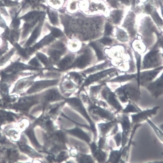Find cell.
Returning <instances> with one entry per match:
<instances>
[{
  "label": "cell",
  "instance_id": "1",
  "mask_svg": "<svg viewBox=\"0 0 163 163\" xmlns=\"http://www.w3.org/2000/svg\"><path fill=\"white\" fill-rule=\"evenodd\" d=\"M115 94L123 103L130 101L137 103L141 98L139 89L131 86L126 85L118 89Z\"/></svg>",
  "mask_w": 163,
  "mask_h": 163
},
{
  "label": "cell",
  "instance_id": "18",
  "mask_svg": "<svg viewBox=\"0 0 163 163\" xmlns=\"http://www.w3.org/2000/svg\"><path fill=\"white\" fill-rule=\"evenodd\" d=\"M158 72L159 71H158L144 72L138 77V80L139 81L138 82H140V80L143 82L150 81L156 77Z\"/></svg>",
  "mask_w": 163,
  "mask_h": 163
},
{
  "label": "cell",
  "instance_id": "19",
  "mask_svg": "<svg viewBox=\"0 0 163 163\" xmlns=\"http://www.w3.org/2000/svg\"><path fill=\"white\" fill-rule=\"evenodd\" d=\"M69 131L71 134L82 140L85 141L88 143H89L91 141V139L87 134L78 128H76V129Z\"/></svg>",
  "mask_w": 163,
  "mask_h": 163
},
{
  "label": "cell",
  "instance_id": "13",
  "mask_svg": "<svg viewBox=\"0 0 163 163\" xmlns=\"http://www.w3.org/2000/svg\"><path fill=\"white\" fill-rule=\"evenodd\" d=\"M148 89L154 97L155 99L158 98L163 93L162 78L161 80L159 79L158 82L149 85Z\"/></svg>",
  "mask_w": 163,
  "mask_h": 163
},
{
  "label": "cell",
  "instance_id": "21",
  "mask_svg": "<svg viewBox=\"0 0 163 163\" xmlns=\"http://www.w3.org/2000/svg\"><path fill=\"white\" fill-rule=\"evenodd\" d=\"M26 133L32 143L36 147L39 148L40 144L36 139L33 131L32 130H29L26 131Z\"/></svg>",
  "mask_w": 163,
  "mask_h": 163
},
{
  "label": "cell",
  "instance_id": "8",
  "mask_svg": "<svg viewBox=\"0 0 163 163\" xmlns=\"http://www.w3.org/2000/svg\"><path fill=\"white\" fill-rule=\"evenodd\" d=\"M68 102L69 104L73 107L74 108L81 113L89 121L91 124L92 129L95 134L96 129L94 125L92 122L91 120L90 119L81 101L78 99L73 98L69 100H68Z\"/></svg>",
  "mask_w": 163,
  "mask_h": 163
},
{
  "label": "cell",
  "instance_id": "17",
  "mask_svg": "<svg viewBox=\"0 0 163 163\" xmlns=\"http://www.w3.org/2000/svg\"><path fill=\"white\" fill-rule=\"evenodd\" d=\"M142 110L135 103L130 101L124 109L121 111V113L127 114L130 113H136L141 111Z\"/></svg>",
  "mask_w": 163,
  "mask_h": 163
},
{
  "label": "cell",
  "instance_id": "29",
  "mask_svg": "<svg viewBox=\"0 0 163 163\" xmlns=\"http://www.w3.org/2000/svg\"><path fill=\"white\" fill-rule=\"evenodd\" d=\"M133 77V75H127L123 76V77H121L119 78H118L115 80H114V81H122L124 80H126L129 79H131Z\"/></svg>",
  "mask_w": 163,
  "mask_h": 163
},
{
  "label": "cell",
  "instance_id": "4",
  "mask_svg": "<svg viewBox=\"0 0 163 163\" xmlns=\"http://www.w3.org/2000/svg\"><path fill=\"white\" fill-rule=\"evenodd\" d=\"M102 95L107 103L115 112V114L121 113L123 107L117 98V96L108 88L104 89L102 92Z\"/></svg>",
  "mask_w": 163,
  "mask_h": 163
},
{
  "label": "cell",
  "instance_id": "7",
  "mask_svg": "<svg viewBox=\"0 0 163 163\" xmlns=\"http://www.w3.org/2000/svg\"><path fill=\"white\" fill-rule=\"evenodd\" d=\"M91 52L90 50H85L81 53L76 60L75 66L80 70L85 69L91 64L92 60Z\"/></svg>",
  "mask_w": 163,
  "mask_h": 163
},
{
  "label": "cell",
  "instance_id": "14",
  "mask_svg": "<svg viewBox=\"0 0 163 163\" xmlns=\"http://www.w3.org/2000/svg\"><path fill=\"white\" fill-rule=\"evenodd\" d=\"M158 58L159 55L157 51L151 52L145 58L144 63V66L147 67L154 66L157 63Z\"/></svg>",
  "mask_w": 163,
  "mask_h": 163
},
{
  "label": "cell",
  "instance_id": "32",
  "mask_svg": "<svg viewBox=\"0 0 163 163\" xmlns=\"http://www.w3.org/2000/svg\"><path fill=\"white\" fill-rule=\"evenodd\" d=\"M112 27L111 26L107 24L106 26L105 33L106 35H109L111 33Z\"/></svg>",
  "mask_w": 163,
  "mask_h": 163
},
{
  "label": "cell",
  "instance_id": "5",
  "mask_svg": "<svg viewBox=\"0 0 163 163\" xmlns=\"http://www.w3.org/2000/svg\"><path fill=\"white\" fill-rule=\"evenodd\" d=\"M118 123L116 118L112 121L98 124L100 137H107L115 134L119 131Z\"/></svg>",
  "mask_w": 163,
  "mask_h": 163
},
{
  "label": "cell",
  "instance_id": "28",
  "mask_svg": "<svg viewBox=\"0 0 163 163\" xmlns=\"http://www.w3.org/2000/svg\"><path fill=\"white\" fill-rule=\"evenodd\" d=\"M62 85L64 87L65 89H69L74 88L75 84L71 81H67L63 82Z\"/></svg>",
  "mask_w": 163,
  "mask_h": 163
},
{
  "label": "cell",
  "instance_id": "34",
  "mask_svg": "<svg viewBox=\"0 0 163 163\" xmlns=\"http://www.w3.org/2000/svg\"><path fill=\"white\" fill-rule=\"evenodd\" d=\"M8 88L6 85H3L1 89L2 92L3 93H6L7 92Z\"/></svg>",
  "mask_w": 163,
  "mask_h": 163
},
{
  "label": "cell",
  "instance_id": "27",
  "mask_svg": "<svg viewBox=\"0 0 163 163\" xmlns=\"http://www.w3.org/2000/svg\"><path fill=\"white\" fill-rule=\"evenodd\" d=\"M92 45L95 50L99 59L100 60L104 58V57L102 51L100 47L98 46L97 45L94 44H93Z\"/></svg>",
  "mask_w": 163,
  "mask_h": 163
},
{
  "label": "cell",
  "instance_id": "25",
  "mask_svg": "<svg viewBox=\"0 0 163 163\" xmlns=\"http://www.w3.org/2000/svg\"><path fill=\"white\" fill-rule=\"evenodd\" d=\"M147 121L149 124H150L152 127L153 128L155 132L156 133H157L159 138H160V139H161L162 141L163 134L162 132L158 129L157 126H156L151 122V121L150 120L148 119Z\"/></svg>",
  "mask_w": 163,
  "mask_h": 163
},
{
  "label": "cell",
  "instance_id": "33",
  "mask_svg": "<svg viewBox=\"0 0 163 163\" xmlns=\"http://www.w3.org/2000/svg\"><path fill=\"white\" fill-rule=\"evenodd\" d=\"M51 21L53 23H56L57 21V18L54 14H51L50 15Z\"/></svg>",
  "mask_w": 163,
  "mask_h": 163
},
{
  "label": "cell",
  "instance_id": "9",
  "mask_svg": "<svg viewBox=\"0 0 163 163\" xmlns=\"http://www.w3.org/2000/svg\"><path fill=\"white\" fill-rule=\"evenodd\" d=\"M91 150L94 157L100 163H105L107 159V155L106 151L99 148L94 143L91 145Z\"/></svg>",
  "mask_w": 163,
  "mask_h": 163
},
{
  "label": "cell",
  "instance_id": "3",
  "mask_svg": "<svg viewBox=\"0 0 163 163\" xmlns=\"http://www.w3.org/2000/svg\"><path fill=\"white\" fill-rule=\"evenodd\" d=\"M118 123L121 125L122 129V141L121 147L123 148L128 143L132 129L131 121L127 114H123L117 117Z\"/></svg>",
  "mask_w": 163,
  "mask_h": 163
},
{
  "label": "cell",
  "instance_id": "31",
  "mask_svg": "<svg viewBox=\"0 0 163 163\" xmlns=\"http://www.w3.org/2000/svg\"><path fill=\"white\" fill-rule=\"evenodd\" d=\"M67 155L66 152H62L58 156L57 158L58 161H61L64 160V159L66 157Z\"/></svg>",
  "mask_w": 163,
  "mask_h": 163
},
{
  "label": "cell",
  "instance_id": "6",
  "mask_svg": "<svg viewBox=\"0 0 163 163\" xmlns=\"http://www.w3.org/2000/svg\"><path fill=\"white\" fill-rule=\"evenodd\" d=\"M159 107H160L159 106H156L151 109L141 110L139 112L132 114L131 115L132 126L133 127L135 124H140L155 115Z\"/></svg>",
  "mask_w": 163,
  "mask_h": 163
},
{
  "label": "cell",
  "instance_id": "24",
  "mask_svg": "<svg viewBox=\"0 0 163 163\" xmlns=\"http://www.w3.org/2000/svg\"><path fill=\"white\" fill-rule=\"evenodd\" d=\"M107 137H100V139L98 143V147L100 149H107Z\"/></svg>",
  "mask_w": 163,
  "mask_h": 163
},
{
  "label": "cell",
  "instance_id": "30",
  "mask_svg": "<svg viewBox=\"0 0 163 163\" xmlns=\"http://www.w3.org/2000/svg\"><path fill=\"white\" fill-rule=\"evenodd\" d=\"M101 43L104 45H109L112 42V40L110 38H105L101 40Z\"/></svg>",
  "mask_w": 163,
  "mask_h": 163
},
{
  "label": "cell",
  "instance_id": "20",
  "mask_svg": "<svg viewBox=\"0 0 163 163\" xmlns=\"http://www.w3.org/2000/svg\"><path fill=\"white\" fill-rule=\"evenodd\" d=\"M81 45V44L79 41L78 40H74L70 41L69 43H68V47L71 50L73 51H77L80 48Z\"/></svg>",
  "mask_w": 163,
  "mask_h": 163
},
{
  "label": "cell",
  "instance_id": "10",
  "mask_svg": "<svg viewBox=\"0 0 163 163\" xmlns=\"http://www.w3.org/2000/svg\"><path fill=\"white\" fill-rule=\"evenodd\" d=\"M57 84L56 81L47 80L38 82L35 83L29 89L28 93H32L40 91L50 86L55 85Z\"/></svg>",
  "mask_w": 163,
  "mask_h": 163
},
{
  "label": "cell",
  "instance_id": "16",
  "mask_svg": "<svg viewBox=\"0 0 163 163\" xmlns=\"http://www.w3.org/2000/svg\"><path fill=\"white\" fill-rule=\"evenodd\" d=\"M44 98L46 101L53 102L61 98V96L58 90L51 89L48 90L44 95Z\"/></svg>",
  "mask_w": 163,
  "mask_h": 163
},
{
  "label": "cell",
  "instance_id": "15",
  "mask_svg": "<svg viewBox=\"0 0 163 163\" xmlns=\"http://www.w3.org/2000/svg\"><path fill=\"white\" fill-rule=\"evenodd\" d=\"M122 148L120 150H113L111 149L108 159L106 163H122Z\"/></svg>",
  "mask_w": 163,
  "mask_h": 163
},
{
  "label": "cell",
  "instance_id": "23",
  "mask_svg": "<svg viewBox=\"0 0 163 163\" xmlns=\"http://www.w3.org/2000/svg\"><path fill=\"white\" fill-rule=\"evenodd\" d=\"M113 139L115 141L117 147L120 146L122 144V133L120 131H118L115 134H114Z\"/></svg>",
  "mask_w": 163,
  "mask_h": 163
},
{
  "label": "cell",
  "instance_id": "2",
  "mask_svg": "<svg viewBox=\"0 0 163 163\" xmlns=\"http://www.w3.org/2000/svg\"><path fill=\"white\" fill-rule=\"evenodd\" d=\"M89 112L96 117L97 120H102L105 122L113 120L117 118L116 114L110 111L107 107L100 105L92 106Z\"/></svg>",
  "mask_w": 163,
  "mask_h": 163
},
{
  "label": "cell",
  "instance_id": "12",
  "mask_svg": "<svg viewBox=\"0 0 163 163\" xmlns=\"http://www.w3.org/2000/svg\"><path fill=\"white\" fill-rule=\"evenodd\" d=\"M37 102V99L35 97H27L20 99L19 103L15 106V108L26 110Z\"/></svg>",
  "mask_w": 163,
  "mask_h": 163
},
{
  "label": "cell",
  "instance_id": "11",
  "mask_svg": "<svg viewBox=\"0 0 163 163\" xmlns=\"http://www.w3.org/2000/svg\"><path fill=\"white\" fill-rule=\"evenodd\" d=\"M77 56V55H76ZM75 54L69 53L64 55L58 62V67L61 69H65L70 66L75 61L77 56Z\"/></svg>",
  "mask_w": 163,
  "mask_h": 163
},
{
  "label": "cell",
  "instance_id": "26",
  "mask_svg": "<svg viewBox=\"0 0 163 163\" xmlns=\"http://www.w3.org/2000/svg\"><path fill=\"white\" fill-rule=\"evenodd\" d=\"M81 162H94L93 159L91 156L88 155H82L79 158Z\"/></svg>",
  "mask_w": 163,
  "mask_h": 163
},
{
  "label": "cell",
  "instance_id": "22",
  "mask_svg": "<svg viewBox=\"0 0 163 163\" xmlns=\"http://www.w3.org/2000/svg\"><path fill=\"white\" fill-rule=\"evenodd\" d=\"M20 148L24 153L30 155H37L36 152H35L32 148L26 145H20Z\"/></svg>",
  "mask_w": 163,
  "mask_h": 163
}]
</instances>
